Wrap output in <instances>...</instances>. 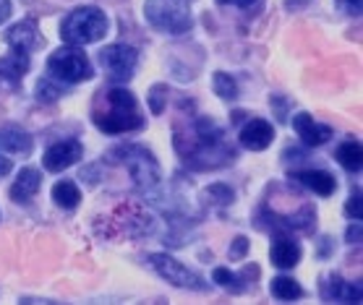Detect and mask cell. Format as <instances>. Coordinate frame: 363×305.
<instances>
[{
  "mask_svg": "<svg viewBox=\"0 0 363 305\" xmlns=\"http://www.w3.org/2000/svg\"><path fill=\"white\" fill-rule=\"evenodd\" d=\"M173 144L191 170H220L235 159V149L225 141V131L209 117H196L189 131L175 125Z\"/></svg>",
  "mask_w": 363,
  "mask_h": 305,
  "instance_id": "cell-1",
  "label": "cell"
},
{
  "mask_svg": "<svg viewBox=\"0 0 363 305\" xmlns=\"http://www.w3.org/2000/svg\"><path fill=\"white\" fill-rule=\"evenodd\" d=\"M91 120L102 133L118 136V133L139 131L144 128V117L139 113V102L131 91L123 86L105 91V110H94Z\"/></svg>",
  "mask_w": 363,
  "mask_h": 305,
  "instance_id": "cell-2",
  "label": "cell"
},
{
  "mask_svg": "<svg viewBox=\"0 0 363 305\" xmlns=\"http://www.w3.org/2000/svg\"><path fill=\"white\" fill-rule=\"evenodd\" d=\"M108 162H113V165H125L133 185H136L141 193L155 190L160 185V180H162V173H160V165H157V159H155V154H152L147 146H139V144H123V146L110 149Z\"/></svg>",
  "mask_w": 363,
  "mask_h": 305,
  "instance_id": "cell-3",
  "label": "cell"
},
{
  "mask_svg": "<svg viewBox=\"0 0 363 305\" xmlns=\"http://www.w3.org/2000/svg\"><path fill=\"white\" fill-rule=\"evenodd\" d=\"M108 34V16L97 6L74 8L60 24V40L68 45H91Z\"/></svg>",
  "mask_w": 363,
  "mask_h": 305,
  "instance_id": "cell-4",
  "label": "cell"
},
{
  "mask_svg": "<svg viewBox=\"0 0 363 305\" xmlns=\"http://www.w3.org/2000/svg\"><path fill=\"white\" fill-rule=\"evenodd\" d=\"M99 232H105L108 238H147L155 232V217L144 207L128 201L108 217V222L105 227H99Z\"/></svg>",
  "mask_w": 363,
  "mask_h": 305,
  "instance_id": "cell-5",
  "label": "cell"
},
{
  "mask_svg": "<svg viewBox=\"0 0 363 305\" xmlns=\"http://www.w3.org/2000/svg\"><path fill=\"white\" fill-rule=\"evenodd\" d=\"M189 3L191 0H147L144 3V16L160 32L186 34L194 26Z\"/></svg>",
  "mask_w": 363,
  "mask_h": 305,
  "instance_id": "cell-6",
  "label": "cell"
},
{
  "mask_svg": "<svg viewBox=\"0 0 363 305\" xmlns=\"http://www.w3.org/2000/svg\"><path fill=\"white\" fill-rule=\"evenodd\" d=\"M48 71H50V76H55L58 81H66V84L89 81L91 76H94L89 58L79 50V45L55 50L48 58Z\"/></svg>",
  "mask_w": 363,
  "mask_h": 305,
  "instance_id": "cell-7",
  "label": "cell"
},
{
  "mask_svg": "<svg viewBox=\"0 0 363 305\" xmlns=\"http://www.w3.org/2000/svg\"><path fill=\"white\" fill-rule=\"evenodd\" d=\"M149 266H152V269H155V272H157L165 282L175 284V287L196 289V292L209 289V284H206L196 272H191L189 266H183L178 258L167 256V253H149Z\"/></svg>",
  "mask_w": 363,
  "mask_h": 305,
  "instance_id": "cell-8",
  "label": "cell"
},
{
  "mask_svg": "<svg viewBox=\"0 0 363 305\" xmlns=\"http://www.w3.org/2000/svg\"><path fill=\"white\" fill-rule=\"evenodd\" d=\"M99 63L105 66L113 81H128L136 63H139V52L131 45H108L99 52Z\"/></svg>",
  "mask_w": 363,
  "mask_h": 305,
  "instance_id": "cell-9",
  "label": "cell"
},
{
  "mask_svg": "<svg viewBox=\"0 0 363 305\" xmlns=\"http://www.w3.org/2000/svg\"><path fill=\"white\" fill-rule=\"evenodd\" d=\"M84 154V146L79 144V141H58V144H52V146L45 151V157H42V162H45V170H50V173H63V170H68L71 165H76L79 159H82Z\"/></svg>",
  "mask_w": 363,
  "mask_h": 305,
  "instance_id": "cell-10",
  "label": "cell"
},
{
  "mask_svg": "<svg viewBox=\"0 0 363 305\" xmlns=\"http://www.w3.org/2000/svg\"><path fill=\"white\" fill-rule=\"evenodd\" d=\"M293 128H296V133L301 136V141H303L306 146H322V144H327L332 139L330 125L316 123L314 115H308V113L293 115Z\"/></svg>",
  "mask_w": 363,
  "mask_h": 305,
  "instance_id": "cell-11",
  "label": "cell"
},
{
  "mask_svg": "<svg viewBox=\"0 0 363 305\" xmlns=\"http://www.w3.org/2000/svg\"><path fill=\"white\" fill-rule=\"evenodd\" d=\"M274 141V128L272 123H267L262 117H251L243 128H240V144L251 151H262Z\"/></svg>",
  "mask_w": 363,
  "mask_h": 305,
  "instance_id": "cell-12",
  "label": "cell"
},
{
  "mask_svg": "<svg viewBox=\"0 0 363 305\" xmlns=\"http://www.w3.org/2000/svg\"><path fill=\"white\" fill-rule=\"evenodd\" d=\"M324 300H340V303H361V284L358 282H345L337 274L324 277L322 282Z\"/></svg>",
  "mask_w": 363,
  "mask_h": 305,
  "instance_id": "cell-13",
  "label": "cell"
},
{
  "mask_svg": "<svg viewBox=\"0 0 363 305\" xmlns=\"http://www.w3.org/2000/svg\"><path fill=\"white\" fill-rule=\"evenodd\" d=\"M6 45L13 47V52H29L40 45V32H37V21L26 18L21 24H13L6 32Z\"/></svg>",
  "mask_w": 363,
  "mask_h": 305,
  "instance_id": "cell-14",
  "label": "cell"
},
{
  "mask_svg": "<svg viewBox=\"0 0 363 305\" xmlns=\"http://www.w3.org/2000/svg\"><path fill=\"white\" fill-rule=\"evenodd\" d=\"M42 185V175L40 170H34V167H24L21 173H18L16 183L11 185V198L16 201V204H29L34 198V193L40 190Z\"/></svg>",
  "mask_w": 363,
  "mask_h": 305,
  "instance_id": "cell-15",
  "label": "cell"
},
{
  "mask_svg": "<svg viewBox=\"0 0 363 305\" xmlns=\"http://www.w3.org/2000/svg\"><path fill=\"white\" fill-rule=\"evenodd\" d=\"M32 146H34L32 136L26 131H21L18 125H3V128H0V149H3V151L26 157V154H32Z\"/></svg>",
  "mask_w": 363,
  "mask_h": 305,
  "instance_id": "cell-16",
  "label": "cell"
},
{
  "mask_svg": "<svg viewBox=\"0 0 363 305\" xmlns=\"http://www.w3.org/2000/svg\"><path fill=\"white\" fill-rule=\"evenodd\" d=\"M290 178H296L301 185H306V188L319 193V196H332L335 188H337V180L327 170H301V173H293Z\"/></svg>",
  "mask_w": 363,
  "mask_h": 305,
  "instance_id": "cell-17",
  "label": "cell"
},
{
  "mask_svg": "<svg viewBox=\"0 0 363 305\" xmlns=\"http://www.w3.org/2000/svg\"><path fill=\"white\" fill-rule=\"evenodd\" d=\"M301 261V246L288 235H277L272 243V264L277 269H293Z\"/></svg>",
  "mask_w": 363,
  "mask_h": 305,
  "instance_id": "cell-18",
  "label": "cell"
},
{
  "mask_svg": "<svg viewBox=\"0 0 363 305\" xmlns=\"http://www.w3.org/2000/svg\"><path fill=\"white\" fill-rule=\"evenodd\" d=\"M29 71V58L26 52H11L0 58V79L9 84H16L24 79V74Z\"/></svg>",
  "mask_w": 363,
  "mask_h": 305,
  "instance_id": "cell-19",
  "label": "cell"
},
{
  "mask_svg": "<svg viewBox=\"0 0 363 305\" xmlns=\"http://www.w3.org/2000/svg\"><path fill=\"white\" fill-rule=\"evenodd\" d=\"M256 272H259L256 266H248L243 274H233V272H228L225 266H217L215 272H212V282H217V284H220L223 289H228V292H235V295H238V292H243V289L248 287L243 280H248V277Z\"/></svg>",
  "mask_w": 363,
  "mask_h": 305,
  "instance_id": "cell-20",
  "label": "cell"
},
{
  "mask_svg": "<svg viewBox=\"0 0 363 305\" xmlns=\"http://www.w3.org/2000/svg\"><path fill=\"white\" fill-rule=\"evenodd\" d=\"M337 162L350 173H358L363 165V149L358 141H345L337 146Z\"/></svg>",
  "mask_w": 363,
  "mask_h": 305,
  "instance_id": "cell-21",
  "label": "cell"
},
{
  "mask_svg": "<svg viewBox=\"0 0 363 305\" xmlns=\"http://www.w3.org/2000/svg\"><path fill=\"white\" fill-rule=\"evenodd\" d=\"M52 198L60 209H76L79 201H82V193L76 188V183L71 180H58L52 185Z\"/></svg>",
  "mask_w": 363,
  "mask_h": 305,
  "instance_id": "cell-22",
  "label": "cell"
},
{
  "mask_svg": "<svg viewBox=\"0 0 363 305\" xmlns=\"http://www.w3.org/2000/svg\"><path fill=\"white\" fill-rule=\"evenodd\" d=\"M272 295L277 300H298V297H303V287L296 280H290V277H274Z\"/></svg>",
  "mask_w": 363,
  "mask_h": 305,
  "instance_id": "cell-23",
  "label": "cell"
},
{
  "mask_svg": "<svg viewBox=\"0 0 363 305\" xmlns=\"http://www.w3.org/2000/svg\"><path fill=\"white\" fill-rule=\"evenodd\" d=\"M212 84H215V94H220L223 99H235L238 97V84L233 79L230 74H225V71H217L212 76Z\"/></svg>",
  "mask_w": 363,
  "mask_h": 305,
  "instance_id": "cell-24",
  "label": "cell"
},
{
  "mask_svg": "<svg viewBox=\"0 0 363 305\" xmlns=\"http://www.w3.org/2000/svg\"><path fill=\"white\" fill-rule=\"evenodd\" d=\"M167 84H155L152 89H149V110H152V115H162V110H165V102H167Z\"/></svg>",
  "mask_w": 363,
  "mask_h": 305,
  "instance_id": "cell-25",
  "label": "cell"
},
{
  "mask_svg": "<svg viewBox=\"0 0 363 305\" xmlns=\"http://www.w3.org/2000/svg\"><path fill=\"white\" fill-rule=\"evenodd\" d=\"M60 94H66L63 86H58L50 79H40V84H37V99L40 102H55V99H60Z\"/></svg>",
  "mask_w": 363,
  "mask_h": 305,
  "instance_id": "cell-26",
  "label": "cell"
},
{
  "mask_svg": "<svg viewBox=\"0 0 363 305\" xmlns=\"http://www.w3.org/2000/svg\"><path fill=\"white\" fill-rule=\"evenodd\" d=\"M206 198H209L212 204H233L235 193H233V188L223 185V183H215V185L206 188Z\"/></svg>",
  "mask_w": 363,
  "mask_h": 305,
  "instance_id": "cell-27",
  "label": "cell"
},
{
  "mask_svg": "<svg viewBox=\"0 0 363 305\" xmlns=\"http://www.w3.org/2000/svg\"><path fill=\"white\" fill-rule=\"evenodd\" d=\"M345 214L353 219V222H361V193L355 190L353 196L347 198V204H345Z\"/></svg>",
  "mask_w": 363,
  "mask_h": 305,
  "instance_id": "cell-28",
  "label": "cell"
},
{
  "mask_svg": "<svg viewBox=\"0 0 363 305\" xmlns=\"http://www.w3.org/2000/svg\"><path fill=\"white\" fill-rule=\"evenodd\" d=\"M246 251H248V240L243 235H238L230 246V258L233 261H240V258H246Z\"/></svg>",
  "mask_w": 363,
  "mask_h": 305,
  "instance_id": "cell-29",
  "label": "cell"
},
{
  "mask_svg": "<svg viewBox=\"0 0 363 305\" xmlns=\"http://www.w3.org/2000/svg\"><path fill=\"white\" fill-rule=\"evenodd\" d=\"M337 6L345 11V13H350V16H361L363 0H337Z\"/></svg>",
  "mask_w": 363,
  "mask_h": 305,
  "instance_id": "cell-30",
  "label": "cell"
},
{
  "mask_svg": "<svg viewBox=\"0 0 363 305\" xmlns=\"http://www.w3.org/2000/svg\"><path fill=\"white\" fill-rule=\"evenodd\" d=\"M262 3H264V0H233V6H238V8L246 11V13H256V11L262 8Z\"/></svg>",
  "mask_w": 363,
  "mask_h": 305,
  "instance_id": "cell-31",
  "label": "cell"
},
{
  "mask_svg": "<svg viewBox=\"0 0 363 305\" xmlns=\"http://www.w3.org/2000/svg\"><path fill=\"white\" fill-rule=\"evenodd\" d=\"M347 243H361V222H353L347 227Z\"/></svg>",
  "mask_w": 363,
  "mask_h": 305,
  "instance_id": "cell-32",
  "label": "cell"
},
{
  "mask_svg": "<svg viewBox=\"0 0 363 305\" xmlns=\"http://www.w3.org/2000/svg\"><path fill=\"white\" fill-rule=\"evenodd\" d=\"M11 13H13V8H11V0H0V24H6L11 18Z\"/></svg>",
  "mask_w": 363,
  "mask_h": 305,
  "instance_id": "cell-33",
  "label": "cell"
},
{
  "mask_svg": "<svg viewBox=\"0 0 363 305\" xmlns=\"http://www.w3.org/2000/svg\"><path fill=\"white\" fill-rule=\"evenodd\" d=\"M11 170H13V165H11V159L0 157V175H9Z\"/></svg>",
  "mask_w": 363,
  "mask_h": 305,
  "instance_id": "cell-34",
  "label": "cell"
},
{
  "mask_svg": "<svg viewBox=\"0 0 363 305\" xmlns=\"http://www.w3.org/2000/svg\"><path fill=\"white\" fill-rule=\"evenodd\" d=\"M217 3H220V6H230L233 0H217Z\"/></svg>",
  "mask_w": 363,
  "mask_h": 305,
  "instance_id": "cell-35",
  "label": "cell"
}]
</instances>
